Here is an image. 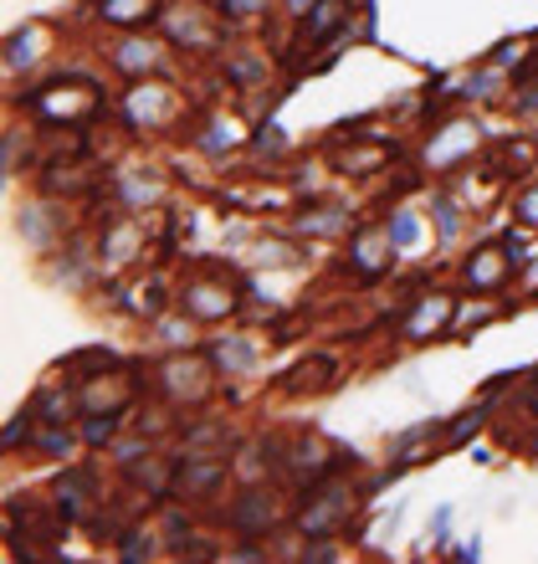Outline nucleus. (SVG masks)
Masks as SVG:
<instances>
[{"label":"nucleus","instance_id":"f257e3e1","mask_svg":"<svg viewBox=\"0 0 538 564\" xmlns=\"http://www.w3.org/2000/svg\"><path fill=\"white\" fill-rule=\"evenodd\" d=\"M354 513V488L349 482H333V477H323L318 488H308V498H303L298 508V529L314 539H329L339 523Z\"/></svg>","mask_w":538,"mask_h":564},{"label":"nucleus","instance_id":"f03ea898","mask_svg":"<svg viewBox=\"0 0 538 564\" xmlns=\"http://www.w3.org/2000/svg\"><path fill=\"white\" fill-rule=\"evenodd\" d=\"M226 519H231V529H237V534L262 539L267 529H277V523H283V508H277V498H272V492L252 488V492H241L237 508H231Z\"/></svg>","mask_w":538,"mask_h":564},{"label":"nucleus","instance_id":"7ed1b4c3","mask_svg":"<svg viewBox=\"0 0 538 564\" xmlns=\"http://www.w3.org/2000/svg\"><path fill=\"white\" fill-rule=\"evenodd\" d=\"M206 359H200V355L165 359L160 380H165V395H169V401H200V395H206V386H210V365H206Z\"/></svg>","mask_w":538,"mask_h":564},{"label":"nucleus","instance_id":"20e7f679","mask_svg":"<svg viewBox=\"0 0 538 564\" xmlns=\"http://www.w3.org/2000/svg\"><path fill=\"white\" fill-rule=\"evenodd\" d=\"M508 247L503 241H487V247H477V252L462 262V288L466 293H497V282L508 278Z\"/></svg>","mask_w":538,"mask_h":564},{"label":"nucleus","instance_id":"39448f33","mask_svg":"<svg viewBox=\"0 0 538 564\" xmlns=\"http://www.w3.org/2000/svg\"><path fill=\"white\" fill-rule=\"evenodd\" d=\"M389 231H374V226H359L354 231V247H349V272L354 278H364V282H374V278H385L389 272Z\"/></svg>","mask_w":538,"mask_h":564},{"label":"nucleus","instance_id":"423d86ee","mask_svg":"<svg viewBox=\"0 0 538 564\" xmlns=\"http://www.w3.org/2000/svg\"><path fill=\"white\" fill-rule=\"evenodd\" d=\"M451 318H457V303H451L447 293L420 297L416 308H410V318H405V324H400V339H416V344H426V339H436V334H447V328H451Z\"/></svg>","mask_w":538,"mask_h":564},{"label":"nucleus","instance_id":"0eeeda50","mask_svg":"<svg viewBox=\"0 0 538 564\" xmlns=\"http://www.w3.org/2000/svg\"><path fill=\"white\" fill-rule=\"evenodd\" d=\"M333 380H339V359L318 349V355L298 359V365L283 375V390H293V395H314V390H329Z\"/></svg>","mask_w":538,"mask_h":564},{"label":"nucleus","instance_id":"6e6552de","mask_svg":"<svg viewBox=\"0 0 538 564\" xmlns=\"http://www.w3.org/2000/svg\"><path fill=\"white\" fill-rule=\"evenodd\" d=\"M179 303H185V313H190V318H210V324L237 308L231 288H221V282H190V288L179 293Z\"/></svg>","mask_w":538,"mask_h":564},{"label":"nucleus","instance_id":"1a4fd4ad","mask_svg":"<svg viewBox=\"0 0 538 564\" xmlns=\"http://www.w3.org/2000/svg\"><path fill=\"white\" fill-rule=\"evenodd\" d=\"M52 498H57L62 519H83L92 503V477L88 473H62L57 482H52Z\"/></svg>","mask_w":538,"mask_h":564},{"label":"nucleus","instance_id":"9d476101","mask_svg":"<svg viewBox=\"0 0 538 564\" xmlns=\"http://www.w3.org/2000/svg\"><path fill=\"white\" fill-rule=\"evenodd\" d=\"M210 365H221V370H252L256 365V349H241V339H221L206 349Z\"/></svg>","mask_w":538,"mask_h":564},{"label":"nucleus","instance_id":"9b49d317","mask_svg":"<svg viewBox=\"0 0 538 564\" xmlns=\"http://www.w3.org/2000/svg\"><path fill=\"white\" fill-rule=\"evenodd\" d=\"M144 11H154V0H103V21L113 26H139Z\"/></svg>","mask_w":538,"mask_h":564},{"label":"nucleus","instance_id":"f8f14e48","mask_svg":"<svg viewBox=\"0 0 538 564\" xmlns=\"http://www.w3.org/2000/svg\"><path fill=\"white\" fill-rule=\"evenodd\" d=\"M123 67V73H134V77H144V73H154V46H144V42H123L119 46V57H113Z\"/></svg>","mask_w":538,"mask_h":564},{"label":"nucleus","instance_id":"ddd939ff","mask_svg":"<svg viewBox=\"0 0 538 564\" xmlns=\"http://www.w3.org/2000/svg\"><path fill=\"white\" fill-rule=\"evenodd\" d=\"M31 42H36V31H31V26H21V31L11 36V46H6L11 67H31V62H36V57H31Z\"/></svg>","mask_w":538,"mask_h":564},{"label":"nucleus","instance_id":"4468645a","mask_svg":"<svg viewBox=\"0 0 538 564\" xmlns=\"http://www.w3.org/2000/svg\"><path fill=\"white\" fill-rule=\"evenodd\" d=\"M389 241H395V252H410V241H416V216L400 210L395 221H389Z\"/></svg>","mask_w":538,"mask_h":564},{"label":"nucleus","instance_id":"2eb2a0df","mask_svg":"<svg viewBox=\"0 0 538 564\" xmlns=\"http://www.w3.org/2000/svg\"><path fill=\"white\" fill-rule=\"evenodd\" d=\"M513 216H518V226L538 231V185H528V191L518 195V206H513Z\"/></svg>","mask_w":538,"mask_h":564},{"label":"nucleus","instance_id":"dca6fc26","mask_svg":"<svg viewBox=\"0 0 538 564\" xmlns=\"http://www.w3.org/2000/svg\"><path fill=\"white\" fill-rule=\"evenodd\" d=\"M119 554H123V560H154V544H150V534H123Z\"/></svg>","mask_w":538,"mask_h":564},{"label":"nucleus","instance_id":"f3484780","mask_svg":"<svg viewBox=\"0 0 538 564\" xmlns=\"http://www.w3.org/2000/svg\"><path fill=\"white\" fill-rule=\"evenodd\" d=\"M36 446H42V452H52V457H62V452L73 446V436H67V431H36Z\"/></svg>","mask_w":538,"mask_h":564},{"label":"nucleus","instance_id":"a211bd4d","mask_svg":"<svg viewBox=\"0 0 538 564\" xmlns=\"http://www.w3.org/2000/svg\"><path fill=\"white\" fill-rule=\"evenodd\" d=\"M303 560H308V564H329V560H339V550H333L329 539H314V544L303 550Z\"/></svg>","mask_w":538,"mask_h":564},{"label":"nucleus","instance_id":"6ab92c4d","mask_svg":"<svg viewBox=\"0 0 538 564\" xmlns=\"http://www.w3.org/2000/svg\"><path fill=\"white\" fill-rule=\"evenodd\" d=\"M451 554H457V560H466V564H477L482 560V544H477V539H466L462 550H451Z\"/></svg>","mask_w":538,"mask_h":564},{"label":"nucleus","instance_id":"aec40b11","mask_svg":"<svg viewBox=\"0 0 538 564\" xmlns=\"http://www.w3.org/2000/svg\"><path fill=\"white\" fill-rule=\"evenodd\" d=\"M246 6H262V0H226V15H237V21H246V15H241Z\"/></svg>","mask_w":538,"mask_h":564},{"label":"nucleus","instance_id":"412c9836","mask_svg":"<svg viewBox=\"0 0 538 564\" xmlns=\"http://www.w3.org/2000/svg\"><path fill=\"white\" fill-rule=\"evenodd\" d=\"M518 108H524V113H538V88H528L524 98H518Z\"/></svg>","mask_w":538,"mask_h":564},{"label":"nucleus","instance_id":"4be33fe9","mask_svg":"<svg viewBox=\"0 0 538 564\" xmlns=\"http://www.w3.org/2000/svg\"><path fill=\"white\" fill-rule=\"evenodd\" d=\"M287 6H293V11H298V15H303V11H314L318 0H287Z\"/></svg>","mask_w":538,"mask_h":564}]
</instances>
